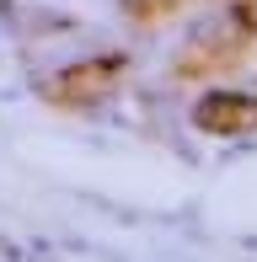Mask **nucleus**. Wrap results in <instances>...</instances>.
I'll use <instances>...</instances> for the list:
<instances>
[{"label": "nucleus", "mask_w": 257, "mask_h": 262, "mask_svg": "<svg viewBox=\"0 0 257 262\" xmlns=\"http://www.w3.org/2000/svg\"><path fill=\"white\" fill-rule=\"evenodd\" d=\"M193 123L204 128V134H225V139L252 134L257 128V97L252 91H209V97L193 107Z\"/></svg>", "instance_id": "f257e3e1"}, {"label": "nucleus", "mask_w": 257, "mask_h": 262, "mask_svg": "<svg viewBox=\"0 0 257 262\" xmlns=\"http://www.w3.org/2000/svg\"><path fill=\"white\" fill-rule=\"evenodd\" d=\"M118 59H102V64H80L65 75V86H54V97L59 102H91V97H108L113 91V75H118Z\"/></svg>", "instance_id": "f03ea898"}]
</instances>
